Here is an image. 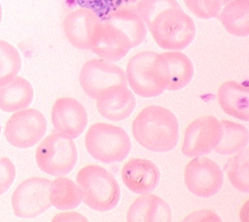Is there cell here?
Instances as JSON below:
<instances>
[{"label":"cell","instance_id":"cell-1","mask_svg":"<svg viewBox=\"0 0 249 222\" xmlns=\"http://www.w3.org/2000/svg\"><path fill=\"white\" fill-rule=\"evenodd\" d=\"M135 140L144 149L155 153L173 150L179 140V122L168 108L160 105L144 107L132 125Z\"/></svg>","mask_w":249,"mask_h":222},{"label":"cell","instance_id":"cell-2","mask_svg":"<svg viewBox=\"0 0 249 222\" xmlns=\"http://www.w3.org/2000/svg\"><path fill=\"white\" fill-rule=\"evenodd\" d=\"M82 202L91 209L106 212L114 209L121 199V187L108 170L98 165H87L76 176Z\"/></svg>","mask_w":249,"mask_h":222},{"label":"cell","instance_id":"cell-3","mask_svg":"<svg viewBox=\"0 0 249 222\" xmlns=\"http://www.w3.org/2000/svg\"><path fill=\"white\" fill-rule=\"evenodd\" d=\"M85 147L95 160L104 164H116L127 159L132 150V142L122 127L97 122L86 131Z\"/></svg>","mask_w":249,"mask_h":222},{"label":"cell","instance_id":"cell-4","mask_svg":"<svg viewBox=\"0 0 249 222\" xmlns=\"http://www.w3.org/2000/svg\"><path fill=\"white\" fill-rule=\"evenodd\" d=\"M147 27L154 42L167 51H182L196 37L194 20L181 7L162 11Z\"/></svg>","mask_w":249,"mask_h":222},{"label":"cell","instance_id":"cell-5","mask_svg":"<svg viewBox=\"0 0 249 222\" xmlns=\"http://www.w3.org/2000/svg\"><path fill=\"white\" fill-rule=\"evenodd\" d=\"M35 158L42 172L53 177H60L70 174L75 168L78 152L73 139L54 132L41 140Z\"/></svg>","mask_w":249,"mask_h":222},{"label":"cell","instance_id":"cell-6","mask_svg":"<svg viewBox=\"0 0 249 222\" xmlns=\"http://www.w3.org/2000/svg\"><path fill=\"white\" fill-rule=\"evenodd\" d=\"M47 128V119L41 111L25 108L16 111L9 118L4 135L10 145L19 149H28L41 142Z\"/></svg>","mask_w":249,"mask_h":222},{"label":"cell","instance_id":"cell-7","mask_svg":"<svg viewBox=\"0 0 249 222\" xmlns=\"http://www.w3.org/2000/svg\"><path fill=\"white\" fill-rule=\"evenodd\" d=\"M50 183L51 181L40 177L20 182L11 199L14 214L20 218H35L50 209Z\"/></svg>","mask_w":249,"mask_h":222},{"label":"cell","instance_id":"cell-8","mask_svg":"<svg viewBox=\"0 0 249 222\" xmlns=\"http://www.w3.org/2000/svg\"><path fill=\"white\" fill-rule=\"evenodd\" d=\"M82 90L92 100H97L110 88L128 85L124 71L112 61L92 59L84 63L79 75Z\"/></svg>","mask_w":249,"mask_h":222},{"label":"cell","instance_id":"cell-9","mask_svg":"<svg viewBox=\"0 0 249 222\" xmlns=\"http://www.w3.org/2000/svg\"><path fill=\"white\" fill-rule=\"evenodd\" d=\"M152 70L160 86L169 91L183 89L194 77L192 61L180 51L158 53Z\"/></svg>","mask_w":249,"mask_h":222},{"label":"cell","instance_id":"cell-10","mask_svg":"<svg viewBox=\"0 0 249 222\" xmlns=\"http://www.w3.org/2000/svg\"><path fill=\"white\" fill-rule=\"evenodd\" d=\"M187 189L195 197L209 199L220 192L224 184V173L219 164L201 156L192 158L184 170Z\"/></svg>","mask_w":249,"mask_h":222},{"label":"cell","instance_id":"cell-11","mask_svg":"<svg viewBox=\"0 0 249 222\" xmlns=\"http://www.w3.org/2000/svg\"><path fill=\"white\" fill-rule=\"evenodd\" d=\"M221 138L220 120L212 115H204L194 119L186 127L181 150L188 158L205 156L214 151Z\"/></svg>","mask_w":249,"mask_h":222},{"label":"cell","instance_id":"cell-12","mask_svg":"<svg viewBox=\"0 0 249 222\" xmlns=\"http://www.w3.org/2000/svg\"><path fill=\"white\" fill-rule=\"evenodd\" d=\"M157 54L152 51L136 54L130 59L124 72L128 85L133 92L142 98H155L165 91L159 83L152 70Z\"/></svg>","mask_w":249,"mask_h":222},{"label":"cell","instance_id":"cell-13","mask_svg":"<svg viewBox=\"0 0 249 222\" xmlns=\"http://www.w3.org/2000/svg\"><path fill=\"white\" fill-rule=\"evenodd\" d=\"M133 49L129 38L121 30L101 20L91 36L89 50L108 61H118L126 57Z\"/></svg>","mask_w":249,"mask_h":222},{"label":"cell","instance_id":"cell-14","mask_svg":"<svg viewBox=\"0 0 249 222\" xmlns=\"http://www.w3.org/2000/svg\"><path fill=\"white\" fill-rule=\"evenodd\" d=\"M52 123L55 132L76 139L85 131L88 115L83 104L70 97L57 99L52 108Z\"/></svg>","mask_w":249,"mask_h":222},{"label":"cell","instance_id":"cell-15","mask_svg":"<svg viewBox=\"0 0 249 222\" xmlns=\"http://www.w3.org/2000/svg\"><path fill=\"white\" fill-rule=\"evenodd\" d=\"M122 181L131 192L138 195L152 193L160 180V171L153 162L143 158H133L124 165Z\"/></svg>","mask_w":249,"mask_h":222},{"label":"cell","instance_id":"cell-16","mask_svg":"<svg viewBox=\"0 0 249 222\" xmlns=\"http://www.w3.org/2000/svg\"><path fill=\"white\" fill-rule=\"evenodd\" d=\"M101 20L95 11L86 7L71 11L62 22L66 38L73 47L89 50L93 31Z\"/></svg>","mask_w":249,"mask_h":222},{"label":"cell","instance_id":"cell-17","mask_svg":"<svg viewBox=\"0 0 249 222\" xmlns=\"http://www.w3.org/2000/svg\"><path fill=\"white\" fill-rule=\"evenodd\" d=\"M95 101L99 114L111 121H123L129 118L137 103L135 95L128 85L110 88Z\"/></svg>","mask_w":249,"mask_h":222},{"label":"cell","instance_id":"cell-18","mask_svg":"<svg viewBox=\"0 0 249 222\" xmlns=\"http://www.w3.org/2000/svg\"><path fill=\"white\" fill-rule=\"evenodd\" d=\"M127 212L129 222H170L172 211L168 203L151 193L140 195Z\"/></svg>","mask_w":249,"mask_h":222},{"label":"cell","instance_id":"cell-19","mask_svg":"<svg viewBox=\"0 0 249 222\" xmlns=\"http://www.w3.org/2000/svg\"><path fill=\"white\" fill-rule=\"evenodd\" d=\"M217 101L230 116L247 122L249 118V91L247 85L236 81H225L217 90Z\"/></svg>","mask_w":249,"mask_h":222},{"label":"cell","instance_id":"cell-20","mask_svg":"<svg viewBox=\"0 0 249 222\" xmlns=\"http://www.w3.org/2000/svg\"><path fill=\"white\" fill-rule=\"evenodd\" d=\"M34 99V89L27 80L15 77L0 85V109L6 113L28 108Z\"/></svg>","mask_w":249,"mask_h":222},{"label":"cell","instance_id":"cell-21","mask_svg":"<svg viewBox=\"0 0 249 222\" xmlns=\"http://www.w3.org/2000/svg\"><path fill=\"white\" fill-rule=\"evenodd\" d=\"M105 20L121 30L129 38L133 49L140 46L146 37V24L134 9H116L109 13Z\"/></svg>","mask_w":249,"mask_h":222},{"label":"cell","instance_id":"cell-22","mask_svg":"<svg viewBox=\"0 0 249 222\" xmlns=\"http://www.w3.org/2000/svg\"><path fill=\"white\" fill-rule=\"evenodd\" d=\"M217 17L230 34L236 37L249 35V0H234L225 5Z\"/></svg>","mask_w":249,"mask_h":222},{"label":"cell","instance_id":"cell-23","mask_svg":"<svg viewBox=\"0 0 249 222\" xmlns=\"http://www.w3.org/2000/svg\"><path fill=\"white\" fill-rule=\"evenodd\" d=\"M50 201L59 210H71L81 202V194L76 182L65 176L55 177L50 183Z\"/></svg>","mask_w":249,"mask_h":222},{"label":"cell","instance_id":"cell-24","mask_svg":"<svg viewBox=\"0 0 249 222\" xmlns=\"http://www.w3.org/2000/svg\"><path fill=\"white\" fill-rule=\"evenodd\" d=\"M222 138L214 151L224 156H233L248 145V130L245 126L231 121L221 120Z\"/></svg>","mask_w":249,"mask_h":222},{"label":"cell","instance_id":"cell-25","mask_svg":"<svg viewBox=\"0 0 249 222\" xmlns=\"http://www.w3.org/2000/svg\"><path fill=\"white\" fill-rule=\"evenodd\" d=\"M249 152L246 147L241 152L232 156L228 163V177L231 185L238 192L248 194L249 192Z\"/></svg>","mask_w":249,"mask_h":222},{"label":"cell","instance_id":"cell-26","mask_svg":"<svg viewBox=\"0 0 249 222\" xmlns=\"http://www.w3.org/2000/svg\"><path fill=\"white\" fill-rule=\"evenodd\" d=\"M22 66L21 55L10 43L0 40V85L15 78Z\"/></svg>","mask_w":249,"mask_h":222},{"label":"cell","instance_id":"cell-27","mask_svg":"<svg viewBox=\"0 0 249 222\" xmlns=\"http://www.w3.org/2000/svg\"><path fill=\"white\" fill-rule=\"evenodd\" d=\"M178 7H180V4L177 0H141L134 10L147 26L162 11Z\"/></svg>","mask_w":249,"mask_h":222},{"label":"cell","instance_id":"cell-28","mask_svg":"<svg viewBox=\"0 0 249 222\" xmlns=\"http://www.w3.org/2000/svg\"><path fill=\"white\" fill-rule=\"evenodd\" d=\"M188 10L201 19H212L217 17L222 10L219 0H184Z\"/></svg>","mask_w":249,"mask_h":222},{"label":"cell","instance_id":"cell-29","mask_svg":"<svg viewBox=\"0 0 249 222\" xmlns=\"http://www.w3.org/2000/svg\"><path fill=\"white\" fill-rule=\"evenodd\" d=\"M16 178V170L10 159L0 157V196L10 188Z\"/></svg>","mask_w":249,"mask_h":222},{"label":"cell","instance_id":"cell-30","mask_svg":"<svg viewBox=\"0 0 249 222\" xmlns=\"http://www.w3.org/2000/svg\"><path fill=\"white\" fill-rule=\"evenodd\" d=\"M80 2L85 5L84 7L95 11L99 16L100 14L107 16L118 8L119 0H80Z\"/></svg>","mask_w":249,"mask_h":222},{"label":"cell","instance_id":"cell-31","mask_svg":"<svg viewBox=\"0 0 249 222\" xmlns=\"http://www.w3.org/2000/svg\"><path fill=\"white\" fill-rule=\"evenodd\" d=\"M183 221L188 222H216L222 221V218L217 215L215 212L210 209H200L190 213L188 216H186Z\"/></svg>","mask_w":249,"mask_h":222},{"label":"cell","instance_id":"cell-32","mask_svg":"<svg viewBox=\"0 0 249 222\" xmlns=\"http://www.w3.org/2000/svg\"><path fill=\"white\" fill-rule=\"evenodd\" d=\"M54 222H83L88 221V219L80 214L79 212L70 211V210H64V212H60L55 214L54 217L52 219Z\"/></svg>","mask_w":249,"mask_h":222},{"label":"cell","instance_id":"cell-33","mask_svg":"<svg viewBox=\"0 0 249 222\" xmlns=\"http://www.w3.org/2000/svg\"><path fill=\"white\" fill-rule=\"evenodd\" d=\"M141 1V0H119V4L118 8H129V9H134L136 5Z\"/></svg>","mask_w":249,"mask_h":222},{"label":"cell","instance_id":"cell-34","mask_svg":"<svg viewBox=\"0 0 249 222\" xmlns=\"http://www.w3.org/2000/svg\"><path fill=\"white\" fill-rule=\"evenodd\" d=\"M240 213H243L242 215H240V219H241V218H242V216L244 215V216H245V217H244V219H245V221H247V213H248V202H245V204L243 205V207H242V209H241Z\"/></svg>","mask_w":249,"mask_h":222},{"label":"cell","instance_id":"cell-35","mask_svg":"<svg viewBox=\"0 0 249 222\" xmlns=\"http://www.w3.org/2000/svg\"><path fill=\"white\" fill-rule=\"evenodd\" d=\"M219 1H220V3H221L222 7H224L225 5H227V4H229V3L232 2V1H234V0H219Z\"/></svg>","mask_w":249,"mask_h":222},{"label":"cell","instance_id":"cell-36","mask_svg":"<svg viewBox=\"0 0 249 222\" xmlns=\"http://www.w3.org/2000/svg\"><path fill=\"white\" fill-rule=\"evenodd\" d=\"M2 21V8H1V5H0V23H1Z\"/></svg>","mask_w":249,"mask_h":222},{"label":"cell","instance_id":"cell-37","mask_svg":"<svg viewBox=\"0 0 249 222\" xmlns=\"http://www.w3.org/2000/svg\"><path fill=\"white\" fill-rule=\"evenodd\" d=\"M0 134H1V125H0Z\"/></svg>","mask_w":249,"mask_h":222}]
</instances>
